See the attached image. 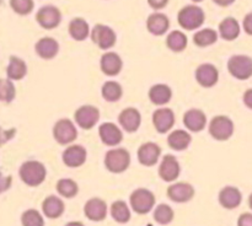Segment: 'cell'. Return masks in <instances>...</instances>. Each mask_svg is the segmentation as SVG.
Instances as JSON below:
<instances>
[{"label":"cell","mask_w":252,"mask_h":226,"mask_svg":"<svg viewBox=\"0 0 252 226\" xmlns=\"http://www.w3.org/2000/svg\"><path fill=\"white\" fill-rule=\"evenodd\" d=\"M62 160L65 166L70 169H78L83 166L88 160V151L83 145H69L62 154Z\"/></svg>","instance_id":"8fae6325"},{"label":"cell","mask_w":252,"mask_h":226,"mask_svg":"<svg viewBox=\"0 0 252 226\" xmlns=\"http://www.w3.org/2000/svg\"><path fill=\"white\" fill-rule=\"evenodd\" d=\"M174 218V209L167 204L161 203L154 209V220L160 225H169L172 223Z\"/></svg>","instance_id":"d590c367"},{"label":"cell","mask_w":252,"mask_h":226,"mask_svg":"<svg viewBox=\"0 0 252 226\" xmlns=\"http://www.w3.org/2000/svg\"><path fill=\"white\" fill-rule=\"evenodd\" d=\"M118 123L127 133H134L142 124V114L134 107L125 108L118 115Z\"/></svg>","instance_id":"d6986e66"},{"label":"cell","mask_w":252,"mask_h":226,"mask_svg":"<svg viewBox=\"0 0 252 226\" xmlns=\"http://www.w3.org/2000/svg\"><path fill=\"white\" fill-rule=\"evenodd\" d=\"M64 210H65V204L57 196H48L42 203V211L48 219L61 218Z\"/></svg>","instance_id":"484cf974"},{"label":"cell","mask_w":252,"mask_h":226,"mask_svg":"<svg viewBox=\"0 0 252 226\" xmlns=\"http://www.w3.org/2000/svg\"><path fill=\"white\" fill-rule=\"evenodd\" d=\"M137 156L140 165L145 167H153L158 164L160 156H161V147L157 142H144L138 149Z\"/></svg>","instance_id":"4fadbf2b"},{"label":"cell","mask_w":252,"mask_h":226,"mask_svg":"<svg viewBox=\"0 0 252 226\" xmlns=\"http://www.w3.org/2000/svg\"><path fill=\"white\" fill-rule=\"evenodd\" d=\"M148 4H149L152 9L161 10L169 4V0H148Z\"/></svg>","instance_id":"ee69618b"},{"label":"cell","mask_w":252,"mask_h":226,"mask_svg":"<svg viewBox=\"0 0 252 226\" xmlns=\"http://www.w3.org/2000/svg\"><path fill=\"white\" fill-rule=\"evenodd\" d=\"M34 51L39 58L44 60H51L56 58L59 52V43L52 37H43L34 44Z\"/></svg>","instance_id":"603a6c76"},{"label":"cell","mask_w":252,"mask_h":226,"mask_svg":"<svg viewBox=\"0 0 252 226\" xmlns=\"http://www.w3.org/2000/svg\"><path fill=\"white\" fill-rule=\"evenodd\" d=\"M65 226H85L81 221H70V223L66 224Z\"/></svg>","instance_id":"7dc6e473"},{"label":"cell","mask_w":252,"mask_h":226,"mask_svg":"<svg viewBox=\"0 0 252 226\" xmlns=\"http://www.w3.org/2000/svg\"><path fill=\"white\" fill-rule=\"evenodd\" d=\"M129 203L133 211L139 215L150 213L155 206V196L147 188H137L129 197Z\"/></svg>","instance_id":"5b68a950"},{"label":"cell","mask_w":252,"mask_h":226,"mask_svg":"<svg viewBox=\"0 0 252 226\" xmlns=\"http://www.w3.org/2000/svg\"><path fill=\"white\" fill-rule=\"evenodd\" d=\"M228 70L238 80H248L252 76V58L244 54H236L228 60Z\"/></svg>","instance_id":"52a82bcc"},{"label":"cell","mask_w":252,"mask_h":226,"mask_svg":"<svg viewBox=\"0 0 252 226\" xmlns=\"http://www.w3.org/2000/svg\"><path fill=\"white\" fill-rule=\"evenodd\" d=\"M192 141V137L187 130L176 129L172 130L167 137V145L172 150L176 151H184L189 146Z\"/></svg>","instance_id":"4316f807"},{"label":"cell","mask_w":252,"mask_h":226,"mask_svg":"<svg viewBox=\"0 0 252 226\" xmlns=\"http://www.w3.org/2000/svg\"><path fill=\"white\" fill-rule=\"evenodd\" d=\"M56 189L58 194L64 198H74L79 193V186L74 179L61 178L56 184Z\"/></svg>","instance_id":"e575fe53"},{"label":"cell","mask_w":252,"mask_h":226,"mask_svg":"<svg viewBox=\"0 0 252 226\" xmlns=\"http://www.w3.org/2000/svg\"><path fill=\"white\" fill-rule=\"evenodd\" d=\"M208 132L213 139L218 140V141H225L233 137L234 132H235V125L228 115H216L214 118H212L211 123H209Z\"/></svg>","instance_id":"277c9868"},{"label":"cell","mask_w":252,"mask_h":226,"mask_svg":"<svg viewBox=\"0 0 252 226\" xmlns=\"http://www.w3.org/2000/svg\"><path fill=\"white\" fill-rule=\"evenodd\" d=\"M16 96V87L9 79H0V102L10 103Z\"/></svg>","instance_id":"8d00e7d4"},{"label":"cell","mask_w":252,"mask_h":226,"mask_svg":"<svg viewBox=\"0 0 252 226\" xmlns=\"http://www.w3.org/2000/svg\"><path fill=\"white\" fill-rule=\"evenodd\" d=\"M22 226H44L43 216L36 209H27L21 215Z\"/></svg>","instance_id":"74e56055"},{"label":"cell","mask_w":252,"mask_h":226,"mask_svg":"<svg viewBox=\"0 0 252 226\" xmlns=\"http://www.w3.org/2000/svg\"><path fill=\"white\" fill-rule=\"evenodd\" d=\"M153 125L160 134L170 132L174 128L176 117L171 108H158L153 113Z\"/></svg>","instance_id":"7c38bea8"},{"label":"cell","mask_w":252,"mask_h":226,"mask_svg":"<svg viewBox=\"0 0 252 226\" xmlns=\"http://www.w3.org/2000/svg\"><path fill=\"white\" fill-rule=\"evenodd\" d=\"M218 41V32L213 28H203L193 34V43L197 47L206 48Z\"/></svg>","instance_id":"836d02e7"},{"label":"cell","mask_w":252,"mask_h":226,"mask_svg":"<svg viewBox=\"0 0 252 226\" xmlns=\"http://www.w3.org/2000/svg\"><path fill=\"white\" fill-rule=\"evenodd\" d=\"M100 68L106 76H117L122 71L123 60L116 52H106L100 59Z\"/></svg>","instance_id":"ffe728a7"},{"label":"cell","mask_w":252,"mask_h":226,"mask_svg":"<svg viewBox=\"0 0 252 226\" xmlns=\"http://www.w3.org/2000/svg\"><path fill=\"white\" fill-rule=\"evenodd\" d=\"M98 135L101 141L107 146H117L122 142L123 133L117 124L112 122H105L98 127Z\"/></svg>","instance_id":"e0dca14e"},{"label":"cell","mask_w":252,"mask_h":226,"mask_svg":"<svg viewBox=\"0 0 252 226\" xmlns=\"http://www.w3.org/2000/svg\"><path fill=\"white\" fill-rule=\"evenodd\" d=\"M184 124L187 130L192 133H199L206 128L207 115L199 108H191L184 114Z\"/></svg>","instance_id":"44dd1931"},{"label":"cell","mask_w":252,"mask_h":226,"mask_svg":"<svg viewBox=\"0 0 252 226\" xmlns=\"http://www.w3.org/2000/svg\"><path fill=\"white\" fill-rule=\"evenodd\" d=\"M187 44H189V39L187 36L182 31H171L166 37V47L171 52L175 53H180L186 49Z\"/></svg>","instance_id":"1f68e13d"},{"label":"cell","mask_w":252,"mask_h":226,"mask_svg":"<svg viewBox=\"0 0 252 226\" xmlns=\"http://www.w3.org/2000/svg\"><path fill=\"white\" fill-rule=\"evenodd\" d=\"M107 204L103 199L97 198H91L89 199L88 201L84 205V214H85L86 218L91 221H95V223H98V221H103L107 216Z\"/></svg>","instance_id":"ac0fdd59"},{"label":"cell","mask_w":252,"mask_h":226,"mask_svg":"<svg viewBox=\"0 0 252 226\" xmlns=\"http://www.w3.org/2000/svg\"><path fill=\"white\" fill-rule=\"evenodd\" d=\"M219 34L225 41H234L240 36V25L234 17H225L219 24Z\"/></svg>","instance_id":"f1b7e54d"},{"label":"cell","mask_w":252,"mask_h":226,"mask_svg":"<svg viewBox=\"0 0 252 226\" xmlns=\"http://www.w3.org/2000/svg\"><path fill=\"white\" fill-rule=\"evenodd\" d=\"M10 6L17 15L26 16L31 14L34 7L33 0H10Z\"/></svg>","instance_id":"f35d334b"},{"label":"cell","mask_w":252,"mask_h":226,"mask_svg":"<svg viewBox=\"0 0 252 226\" xmlns=\"http://www.w3.org/2000/svg\"><path fill=\"white\" fill-rule=\"evenodd\" d=\"M147 28L154 36H162L170 28V20L162 12H154L147 20Z\"/></svg>","instance_id":"cb8c5ba5"},{"label":"cell","mask_w":252,"mask_h":226,"mask_svg":"<svg viewBox=\"0 0 252 226\" xmlns=\"http://www.w3.org/2000/svg\"><path fill=\"white\" fill-rule=\"evenodd\" d=\"M181 173L180 162L174 155H165L159 166V177L165 182L176 181L177 177Z\"/></svg>","instance_id":"2e32d148"},{"label":"cell","mask_w":252,"mask_h":226,"mask_svg":"<svg viewBox=\"0 0 252 226\" xmlns=\"http://www.w3.org/2000/svg\"><path fill=\"white\" fill-rule=\"evenodd\" d=\"M219 204H220L223 208L229 209H236L243 201V194H241L240 189L236 188L234 186H226L224 188L220 189L219 192Z\"/></svg>","instance_id":"7402d4cb"},{"label":"cell","mask_w":252,"mask_h":226,"mask_svg":"<svg viewBox=\"0 0 252 226\" xmlns=\"http://www.w3.org/2000/svg\"><path fill=\"white\" fill-rule=\"evenodd\" d=\"M243 27L244 31H245L249 36H252V12H249V14L244 17Z\"/></svg>","instance_id":"7bdbcfd3"},{"label":"cell","mask_w":252,"mask_h":226,"mask_svg":"<svg viewBox=\"0 0 252 226\" xmlns=\"http://www.w3.org/2000/svg\"><path fill=\"white\" fill-rule=\"evenodd\" d=\"M213 2H216L217 5L221 7H226V6H230L231 4L235 2V0H213Z\"/></svg>","instance_id":"bcb514c9"},{"label":"cell","mask_w":252,"mask_h":226,"mask_svg":"<svg viewBox=\"0 0 252 226\" xmlns=\"http://www.w3.org/2000/svg\"><path fill=\"white\" fill-rule=\"evenodd\" d=\"M68 31L71 38L78 42L85 41L90 36V27H89L88 21L84 20L83 17H75L71 20L69 22Z\"/></svg>","instance_id":"83f0119b"},{"label":"cell","mask_w":252,"mask_h":226,"mask_svg":"<svg viewBox=\"0 0 252 226\" xmlns=\"http://www.w3.org/2000/svg\"><path fill=\"white\" fill-rule=\"evenodd\" d=\"M105 167L112 173H123L130 165V154L123 147H113L108 150L103 160Z\"/></svg>","instance_id":"3957f363"},{"label":"cell","mask_w":252,"mask_h":226,"mask_svg":"<svg viewBox=\"0 0 252 226\" xmlns=\"http://www.w3.org/2000/svg\"><path fill=\"white\" fill-rule=\"evenodd\" d=\"M149 100L155 106H165L172 98V90L166 84H157L149 88Z\"/></svg>","instance_id":"d4e9b609"},{"label":"cell","mask_w":252,"mask_h":226,"mask_svg":"<svg viewBox=\"0 0 252 226\" xmlns=\"http://www.w3.org/2000/svg\"><path fill=\"white\" fill-rule=\"evenodd\" d=\"M206 14L197 5H186L177 14V22L186 31H193L204 24Z\"/></svg>","instance_id":"7a4b0ae2"},{"label":"cell","mask_w":252,"mask_h":226,"mask_svg":"<svg viewBox=\"0 0 252 226\" xmlns=\"http://www.w3.org/2000/svg\"><path fill=\"white\" fill-rule=\"evenodd\" d=\"M238 226H252V214L244 213L239 216Z\"/></svg>","instance_id":"b9f144b4"},{"label":"cell","mask_w":252,"mask_h":226,"mask_svg":"<svg viewBox=\"0 0 252 226\" xmlns=\"http://www.w3.org/2000/svg\"><path fill=\"white\" fill-rule=\"evenodd\" d=\"M91 39L94 43L102 51H107L111 49L117 42V34L113 31L111 27L106 26V25L97 24L94 26L91 29Z\"/></svg>","instance_id":"9c48e42d"},{"label":"cell","mask_w":252,"mask_h":226,"mask_svg":"<svg viewBox=\"0 0 252 226\" xmlns=\"http://www.w3.org/2000/svg\"><path fill=\"white\" fill-rule=\"evenodd\" d=\"M6 75L9 80H21L27 75V64L19 56H11L9 65L6 68Z\"/></svg>","instance_id":"f546056e"},{"label":"cell","mask_w":252,"mask_h":226,"mask_svg":"<svg viewBox=\"0 0 252 226\" xmlns=\"http://www.w3.org/2000/svg\"><path fill=\"white\" fill-rule=\"evenodd\" d=\"M101 95L107 102H117L123 96L122 85L115 80L106 81L101 87Z\"/></svg>","instance_id":"4dcf8cb0"},{"label":"cell","mask_w":252,"mask_h":226,"mask_svg":"<svg viewBox=\"0 0 252 226\" xmlns=\"http://www.w3.org/2000/svg\"><path fill=\"white\" fill-rule=\"evenodd\" d=\"M98 119H100V111L93 105L80 106L74 112V122L84 130L93 129L97 124Z\"/></svg>","instance_id":"ba28073f"},{"label":"cell","mask_w":252,"mask_h":226,"mask_svg":"<svg viewBox=\"0 0 252 226\" xmlns=\"http://www.w3.org/2000/svg\"><path fill=\"white\" fill-rule=\"evenodd\" d=\"M192 1H193V2H201V1H203V0H192Z\"/></svg>","instance_id":"681fc988"},{"label":"cell","mask_w":252,"mask_h":226,"mask_svg":"<svg viewBox=\"0 0 252 226\" xmlns=\"http://www.w3.org/2000/svg\"><path fill=\"white\" fill-rule=\"evenodd\" d=\"M0 4H1V0H0Z\"/></svg>","instance_id":"f907efd6"},{"label":"cell","mask_w":252,"mask_h":226,"mask_svg":"<svg viewBox=\"0 0 252 226\" xmlns=\"http://www.w3.org/2000/svg\"><path fill=\"white\" fill-rule=\"evenodd\" d=\"M36 21L44 29H54L62 22V12L54 5H44L37 11Z\"/></svg>","instance_id":"30bf717a"},{"label":"cell","mask_w":252,"mask_h":226,"mask_svg":"<svg viewBox=\"0 0 252 226\" xmlns=\"http://www.w3.org/2000/svg\"><path fill=\"white\" fill-rule=\"evenodd\" d=\"M194 187L187 182H176L167 188L166 194L170 200L175 203H187L194 197Z\"/></svg>","instance_id":"9a60e30c"},{"label":"cell","mask_w":252,"mask_h":226,"mask_svg":"<svg viewBox=\"0 0 252 226\" xmlns=\"http://www.w3.org/2000/svg\"><path fill=\"white\" fill-rule=\"evenodd\" d=\"M249 206H250V209L252 210V193L250 194V197H249Z\"/></svg>","instance_id":"c3c4849f"},{"label":"cell","mask_w":252,"mask_h":226,"mask_svg":"<svg viewBox=\"0 0 252 226\" xmlns=\"http://www.w3.org/2000/svg\"><path fill=\"white\" fill-rule=\"evenodd\" d=\"M11 183H12L11 176H4L2 172L0 171V194L6 192L7 189L11 187Z\"/></svg>","instance_id":"60d3db41"},{"label":"cell","mask_w":252,"mask_h":226,"mask_svg":"<svg viewBox=\"0 0 252 226\" xmlns=\"http://www.w3.org/2000/svg\"><path fill=\"white\" fill-rule=\"evenodd\" d=\"M53 138L58 144L69 145L78 138V129L73 120L62 118L53 125Z\"/></svg>","instance_id":"8992f818"},{"label":"cell","mask_w":252,"mask_h":226,"mask_svg":"<svg viewBox=\"0 0 252 226\" xmlns=\"http://www.w3.org/2000/svg\"><path fill=\"white\" fill-rule=\"evenodd\" d=\"M243 100L246 107L252 110V88H249V90L245 91V93L243 96Z\"/></svg>","instance_id":"f6af8a7d"},{"label":"cell","mask_w":252,"mask_h":226,"mask_svg":"<svg viewBox=\"0 0 252 226\" xmlns=\"http://www.w3.org/2000/svg\"><path fill=\"white\" fill-rule=\"evenodd\" d=\"M110 213L113 220L118 224H127L130 220V209L125 200L113 201Z\"/></svg>","instance_id":"d6a6232c"},{"label":"cell","mask_w":252,"mask_h":226,"mask_svg":"<svg viewBox=\"0 0 252 226\" xmlns=\"http://www.w3.org/2000/svg\"><path fill=\"white\" fill-rule=\"evenodd\" d=\"M21 181L29 187H38L47 177V169L42 162L37 160H29L21 165L19 170Z\"/></svg>","instance_id":"6da1fadb"},{"label":"cell","mask_w":252,"mask_h":226,"mask_svg":"<svg viewBox=\"0 0 252 226\" xmlns=\"http://www.w3.org/2000/svg\"><path fill=\"white\" fill-rule=\"evenodd\" d=\"M15 134H16V129L15 128H11V129H2L0 127V146H2L7 141H10L15 137Z\"/></svg>","instance_id":"ab89813d"},{"label":"cell","mask_w":252,"mask_h":226,"mask_svg":"<svg viewBox=\"0 0 252 226\" xmlns=\"http://www.w3.org/2000/svg\"><path fill=\"white\" fill-rule=\"evenodd\" d=\"M196 81L204 88H211L217 85L219 80V70L211 63H203L198 65L194 73Z\"/></svg>","instance_id":"5bb4252c"}]
</instances>
